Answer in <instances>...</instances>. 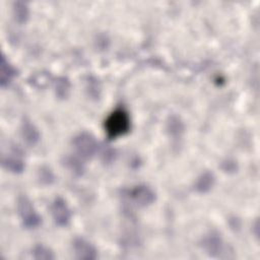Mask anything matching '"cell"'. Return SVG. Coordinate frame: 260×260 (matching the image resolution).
Segmentation results:
<instances>
[{
    "label": "cell",
    "instance_id": "1",
    "mask_svg": "<svg viewBox=\"0 0 260 260\" xmlns=\"http://www.w3.org/2000/svg\"><path fill=\"white\" fill-rule=\"evenodd\" d=\"M131 127V120L128 112L124 108L114 110L105 121V131L110 139L126 134Z\"/></svg>",
    "mask_w": 260,
    "mask_h": 260
},
{
    "label": "cell",
    "instance_id": "2",
    "mask_svg": "<svg viewBox=\"0 0 260 260\" xmlns=\"http://www.w3.org/2000/svg\"><path fill=\"white\" fill-rule=\"evenodd\" d=\"M17 213L23 226L26 229H36L42 222V217L25 195H20L17 199Z\"/></svg>",
    "mask_w": 260,
    "mask_h": 260
},
{
    "label": "cell",
    "instance_id": "3",
    "mask_svg": "<svg viewBox=\"0 0 260 260\" xmlns=\"http://www.w3.org/2000/svg\"><path fill=\"white\" fill-rule=\"evenodd\" d=\"M124 196L134 205L145 207L155 201V192L145 184H139L124 190Z\"/></svg>",
    "mask_w": 260,
    "mask_h": 260
},
{
    "label": "cell",
    "instance_id": "4",
    "mask_svg": "<svg viewBox=\"0 0 260 260\" xmlns=\"http://www.w3.org/2000/svg\"><path fill=\"white\" fill-rule=\"evenodd\" d=\"M72 145L79 157L83 159L91 158L98 150V142L94 136L86 131H82L74 136Z\"/></svg>",
    "mask_w": 260,
    "mask_h": 260
},
{
    "label": "cell",
    "instance_id": "5",
    "mask_svg": "<svg viewBox=\"0 0 260 260\" xmlns=\"http://www.w3.org/2000/svg\"><path fill=\"white\" fill-rule=\"evenodd\" d=\"M52 217L59 226H66L71 219V211L66 201L61 197H56L50 206Z\"/></svg>",
    "mask_w": 260,
    "mask_h": 260
},
{
    "label": "cell",
    "instance_id": "6",
    "mask_svg": "<svg viewBox=\"0 0 260 260\" xmlns=\"http://www.w3.org/2000/svg\"><path fill=\"white\" fill-rule=\"evenodd\" d=\"M72 248L77 259L93 260L98 258V251L95 247L84 238H75L72 242Z\"/></svg>",
    "mask_w": 260,
    "mask_h": 260
},
{
    "label": "cell",
    "instance_id": "7",
    "mask_svg": "<svg viewBox=\"0 0 260 260\" xmlns=\"http://www.w3.org/2000/svg\"><path fill=\"white\" fill-rule=\"evenodd\" d=\"M2 166L7 171L14 174H19L24 170V160L18 147L11 148L7 154L2 156Z\"/></svg>",
    "mask_w": 260,
    "mask_h": 260
},
{
    "label": "cell",
    "instance_id": "8",
    "mask_svg": "<svg viewBox=\"0 0 260 260\" xmlns=\"http://www.w3.org/2000/svg\"><path fill=\"white\" fill-rule=\"evenodd\" d=\"M202 247L205 252L212 257H217L223 251V241L218 233L209 232L202 239Z\"/></svg>",
    "mask_w": 260,
    "mask_h": 260
},
{
    "label": "cell",
    "instance_id": "9",
    "mask_svg": "<svg viewBox=\"0 0 260 260\" xmlns=\"http://www.w3.org/2000/svg\"><path fill=\"white\" fill-rule=\"evenodd\" d=\"M20 135L28 145H35L40 140V132L36 125L27 118H24L20 125Z\"/></svg>",
    "mask_w": 260,
    "mask_h": 260
},
{
    "label": "cell",
    "instance_id": "10",
    "mask_svg": "<svg viewBox=\"0 0 260 260\" xmlns=\"http://www.w3.org/2000/svg\"><path fill=\"white\" fill-rule=\"evenodd\" d=\"M17 75L16 68L7 60L4 54L1 55L0 59V84L2 87L8 85L13 78Z\"/></svg>",
    "mask_w": 260,
    "mask_h": 260
},
{
    "label": "cell",
    "instance_id": "11",
    "mask_svg": "<svg viewBox=\"0 0 260 260\" xmlns=\"http://www.w3.org/2000/svg\"><path fill=\"white\" fill-rule=\"evenodd\" d=\"M215 177L211 172H203L195 181L194 190L198 193H206L214 186Z\"/></svg>",
    "mask_w": 260,
    "mask_h": 260
},
{
    "label": "cell",
    "instance_id": "12",
    "mask_svg": "<svg viewBox=\"0 0 260 260\" xmlns=\"http://www.w3.org/2000/svg\"><path fill=\"white\" fill-rule=\"evenodd\" d=\"M12 13L14 19L19 22H25L29 17V9L26 2L22 1H15L12 4Z\"/></svg>",
    "mask_w": 260,
    "mask_h": 260
},
{
    "label": "cell",
    "instance_id": "13",
    "mask_svg": "<svg viewBox=\"0 0 260 260\" xmlns=\"http://www.w3.org/2000/svg\"><path fill=\"white\" fill-rule=\"evenodd\" d=\"M63 164L75 176H81L84 173V165L81 160V157L79 156L67 155L64 157Z\"/></svg>",
    "mask_w": 260,
    "mask_h": 260
},
{
    "label": "cell",
    "instance_id": "14",
    "mask_svg": "<svg viewBox=\"0 0 260 260\" xmlns=\"http://www.w3.org/2000/svg\"><path fill=\"white\" fill-rule=\"evenodd\" d=\"M167 130L173 137H180L184 132V124L177 116H171L167 122Z\"/></svg>",
    "mask_w": 260,
    "mask_h": 260
},
{
    "label": "cell",
    "instance_id": "15",
    "mask_svg": "<svg viewBox=\"0 0 260 260\" xmlns=\"http://www.w3.org/2000/svg\"><path fill=\"white\" fill-rule=\"evenodd\" d=\"M31 256L37 260H53L56 258L54 252L44 245L35 246L31 250Z\"/></svg>",
    "mask_w": 260,
    "mask_h": 260
},
{
    "label": "cell",
    "instance_id": "16",
    "mask_svg": "<svg viewBox=\"0 0 260 260\" xmlns=\"http://www.w3.org/2000/svg\"><path fill=\"white\" fill-rule=\"evenodd\" d=\"M38 179L43 185H51L55 181V176L49 167L42 166L38 171Z\"/></svg>",
    "mask_w": 260,
    "mask_h": 260
},
{
    "label": "cell",
    "instance_id": "17",
    "mask_svg": "<svg viewBox=\"0 0 260 260\" xmlns=\"http://www.w3.org/2000/svg\"><path fill=\"white\" fill-rule=\"evenodd\" d=\"M70 88V83L68 81V79L66 77H59L56 81H55V89H56V93L58 96L60 98H64L67 95L68 91Z\"/></svg>",
    "mask_w": 260,
    "mask_h": 260
},
{
    "label": "cell",
    "instance_id": "18",
    "mask_svg": "<svg viewBox=\"0 0 260 260\" xmlns=\"http://www.w3.org/2000/svg\"><path fill=\"white\" fill-rule=\"evenodd\" d=\"M116 157V151L115 149L113 148H110V147H105L102 151V158L105 162H111L115 159Z\"/></svg>",
    "mask_w": 260,
    "mask_h": 260
},
{
    "label": "cell",
    "instance_id": "19",
    "mask_svg": "<svg viewBox=\"0 0 260 260\" xmlns=\"http://www.w3.org/2000/svg\"><path fill=\"white\" fill-rule=\"evenodd\" d=\"M222 169L225 172H231V171H235L236 170V162L235 161H231V160H226L225 162L222 164Z\"/></svg>",
    "mask_w": 260,
    "mask_h": 260
}]
</instances>
